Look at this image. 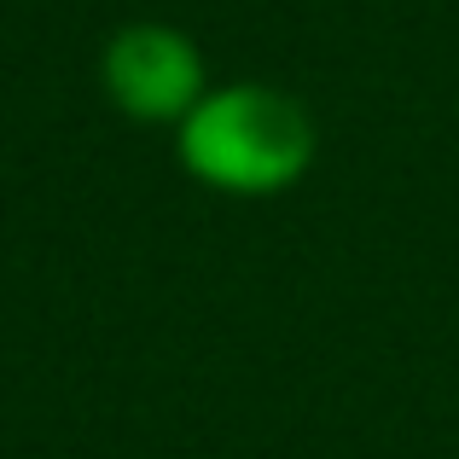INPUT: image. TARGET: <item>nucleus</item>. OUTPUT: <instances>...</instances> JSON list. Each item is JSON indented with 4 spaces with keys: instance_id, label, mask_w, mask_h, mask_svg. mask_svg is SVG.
<instances>
[{
    "instance_id": "nucleus-1",
    "label": "nucleus",
    "mask_w": 459,
    "mask_h": 459,
    "mask_svg": "<svg viewBox=\"0 0 459 459\" xmlns=\"http://www.w3.org/2000/svg\"><path fill=\"white\" fill-rule=\"evenodd\" d=\"M320 128L297 93L273 82H221L175 123V163L227 198H273L314 169Z\"/></svg>"
},
{
    "instance_id": "nucleus-2",
    "label": "nucleus",
    "mask_w": 459,
    "mask_h": 459,
    "mask_svg": "<svg viewBox=\"0 0 459 459\" xmlns=\"http://www.w3.org/2000/svg\"><path fill=\"white\" fill-rule=\"evenodd\" d=\"M100 82L128 123H152V128H175L210 93L204 47L180 23L163 18H134L111 35L100 53Z\"/></svg>"
}]
</instances>
